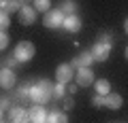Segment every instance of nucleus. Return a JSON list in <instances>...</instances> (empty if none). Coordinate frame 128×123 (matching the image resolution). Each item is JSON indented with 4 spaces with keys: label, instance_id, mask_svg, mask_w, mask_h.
<instances>
[{
    "label": "nucleus",
    "instance_id": "6",
    "mask_svg": "<svg viewBox=\"0 0 128 123\" xmlns=\"http://www.w3.org/2000/svg\"><path fill=\"white\" fill-rule=\"evenodd\" d=\"M92 55H94V62H107L109 59V55H111V45H105V42H98L96 41V45L92 47Z\"/></svg>",
    "mask_w": 128,
    "mask_h": 123
},
{
    "label": "nucleus",
    "instance_id": "9",
    "mask_svg": "<svg viewBox=\"0 0 128 123\" xmlns=\"http://www.w3.org/2000/svg\"><path fill=\"white\" fill-rule=\"evenodd\" d=\"M9 117L13 123H30V115H28L26 108H22V106H11L9 110Z\"/></svg>",
    "mask_w": 128,
    "mask_h": 123
},
{
    "label": "nucleus",
    "instance_id": "10",
    "mask_svg": "<svg viewBox=\"0 0 128 123\" xmlns=\"http://www.w3.org/2000/svg\"><path fill=\"white\" fill-rule=\"evenodd\" d=\"M28 115H30V123H47V108L43 104H34L28 110Z\"/></svg>",
    "mask_w": 128,
    "mask_h": 123
},
{
    "label": "nucleus",
    "instance_id": "27",
    "mask_svg": "<svg viewBox=\"0 0 128 123\" xmlns=\"http://www.w3.org/2000/svg\"><path fill=\"white\" fill-rule=\"evenodd\" d=\"M77 89H79L77 83H68V85H66V91H68L70 96H73V93H77Z\"/></svg>",
    "mask_w": 128,
    "mask_h": 123
},
{
    "label": "nucleus",
    "instance_id": "24",
    "mask_svg": "<svg viewBox=\"0 0 128 123\" xmlns=\"http://www.w3.org/2000/svg\"><path fill=\"white\" fill-rule=\"evenodd\" d=\"M6 47H9V34L0 30V51H4Z\"/></svg>",
    "mask_w": 128,
    "mask_h": 123
},
{
    "label": "nucleus",
    "instance_id": "28",
    "mask_svg": "<svg viewBox=\"0 0 128 123\" xmlns=\"http://www.w3.org/2000/svg\"><path fill=\"white\" fill-rule=\"evenodd\" d=\"M4 64H6V66H4V68H13V66H17V64H19V62H17V59H15V57H13V55H11V57H9V59H6Z\"/></svg>",
    "mask_w": 128,
    "mask_h": 123
},
{
    "label": "nucleus",
    "instance_id": "15",
    "mask_svg": "<svg viewBox=\"0 0 128 123\" xmlns=\"http://www.w3.org/2000/svg\"><path fill=\"white\" fill-rule=\"evenodd\" d=\"M94 89H96V93L107 96V93H111V83L107 81V79H96L94 81Z\"/></svg>",
    "mask_w": 128,
    "mask_h": 123
},
{
    "label": "nucleus",
    "instance_id": "1",
    "mask_svg": "<svg viewBox=\"0 0 128 123\" xmlns=\"http://www.w3.org/2000/svg\"><path fill=\"white\" fill-rule=\"evenodd\" d=\"M34 55H36V47H34V42H30V41H22V42H17V47H15V51H13V57L17 59L19 64H26V62H30Z\"/></svg>",
    "mask_w": 128,
    "mask_h": 123
},
{
    "label": "nucleus",
    "instance_id": "32",
    "mask_svg": "<svg viewBox=\"0 0 128 123\" xmlns=\"http://www.w3.org/2000/svg\"><path fill=\"white\" fill-rule=\"evenodd\" d=\"M2 113H4V110H2V108H0V123H2Z\"/></svg>",
    "mask_w": 128,
    "mask_h": 123
},
{
    "label": "nucleus",
    "instance_id": "8",
    "mask_svg": "<svg viewBox=\"0 0 128 123\" xmlns=\"http://www.w3.org/2000/svg\"><path fill=\"white\" fill-rule=\"evenodd\" d=\"M15 83H17V77H15L13 68H0V87L2 89H13Z\"/></svg>",
    "mask_w": 128,
    "mask_h": 123
},
{
    "label": "nucleus",
    "instance_id": "26",
    "mask_svg": "<svg viewBox=\"0 0 128 123\" xmlns=\"http://www.w3.org/2000/svg\"><path fill=\"white\" fill-rule=\"evenodd\" d=\"M62 100H64V110H70V108L75 106V100H73L70 96H64Z\"/></svg>",
    "mask_w": 128,
    "mask_h": 123
},
{
    "label": "nucleus",
    "instance_id": "35",
    "mask_svg": "<svg viewBox=\"0 0 128 123\" xmlns=\"http://www.w3.org/2000/svg\"><path fill=\"white\" fill-rule=\"evenodd\" d=\"M24 2H30V0H24ZM32 2H34V0H32Z\"/></svg>",
    "mask_w": 128,
    "mask_h": 123
},
{
    "label": "nucleus",
    "instance_id": "31",
    "mask_svg": "<svg viewBox=\"0 0 128 123\" xmlns=\"http://www.w3.org/2000/svg\"><path fill=\"white\" fill-rule=\"evenodd\" d=\"M2 6H4V0H0V11H2Z\"/></svg>",
    "mask_w": 128,
    "mask_h": 123
},
{
    "label": "nucleus",
    "instance_id": "5",
    "mask_svg": "<svg viewBox=\"0 0 128 123\" xmlns=\"http://www.w3.org/2000/svg\"><path fill=\"white\" fill-rule=\"evenodd\" d=\"M17 19H19V23H24V26H32V23H36L38 13L34 11V6L24 4V6H22V11L17 13Z\"/></svg>",
    "mask_w": 128,
    "mask_h": 123
},
{
    "label": "nucleus",
    "instance_id": "23",
    "mask_svg": "<svg viewBox=\"0 0 128 123\" xmlns=\"http://www.w3.org/2000/svg\"><path fill=\"white\" fill-rule=\"evenodd\" d=\"M98 42H105V45H113V34L111 32H102L98 36Z\"/></svg>",
    "mask_w": 128,
    "mask_h": 123
},
{
    "label": "nucleus",
    "instance_id": "21",
    "mask_svg": "<svg viewBox=\"0 0 128 123\" xmlns=\"http://www.w3.org/2000/svg\"><path fill=\"white\" fill-rule=\"evenodd\" d=\"M36 85L41 87L43 91H45L47 96H51V98H54V83H49V81H45V79H41V81H38Z\"/></svg>",
    "mask_w": 128,
    "mask_h": 123
},
{
    "label": "nucleus",
    "instance_id": "20",
    "mask_svg": "<svg viewBox=\"0 0 128 123\" xmlns=\"http://www.w3.org/2000/svg\"><path fill=\"white\" fill-rule=\"evenodd\" d=\"M64 96H68V91H66V85H62V83H54V98L62 100Z\"/></svg>",
    "mask_w": 128,
    "mask_h": 123
},
{
    "label": "nucleus",
    "instance_id": "14",
    "mask_svg": "<svg viewBox=\"0 0 128 123\" xmlns=\"http://www.w3.org/2000/svg\"><path fill=\"white\" fill-rule=\"evenodd\" d=\"M47 123H68V117H66V113L64 110H51V113H47Z\"/></svg>",
    "mask_w": 128,
    "mask_h": 123
},
{
    "label": "nucleus",
    "instance_id": "33",
    "mask_svg": "<svg viewBox=\"0 0 128 123\" xmlns=\"http://www.w3.org/2000/svg\"><path fill=\"white\" fill-rule=\"evenodd\" d=\"M124 55H126V59H128V47H126V51H124Z\"/></svg>",
    "mask_w": 128,
    "mask_h": 123
},
{
    "label": "nucleus",
    "instance_id": "18",
    "mask_svg": "<svg viewBox=\"0 0 128 123\" xmlns=\"http://www.w3.org/2000/svg\"><path fill=\"white\" fill-rule=\"evenodd\" d=\"M30 83H24V85H19L17 87V91H15V98H17V100H30Z\"/></svg>",
    "mask_w": 128,
    "mask_h": 123
},
{
    "label": "nucleus",
    "instance_id": "16",
    "mask_svg": "<svg viewBox=\"0 0 128 123\" xmlns=\"http://www.w3.org/2000/svg\"><path fill=\"white\" fill-rule=\"evenodd\" d=\"M24 6V0H4V6H2V11L4 13H19Z\"/></svg>",
    "mask_w": 128,
    "mask_h": 123
},
{
    "label": "nucleus",
    "instance_id": "30",
    "mask_svg": "<svg viewBox=\"0 0 128 123\" xmlns=\"http://www.w3.org/2000/svg\"><path fill=\"white\" fill-rule=\"evenodd\" d=\"M124 32L128 34V17H126V21H124Z\"/></svg>",
    "mask_w": 128,
    "mask_h": 123
},
{
    "label": "nucleus",
    "instance_id": "7",
    "mask_svg": "<svg viewBox=\"0 0 128 123\" xmlns=\"http://www.w3.org/2000/svg\"><path fill=\"white\" fill-rule=\"evenodd\" d=\"M92 64H94L92 51H81V53H79L77 57H73V62H70L73 68H92Z\"/></svg>",
    "mask_w": 128,
    "mask_h": 123
},
{
    "label": "nucleus",
    "instance_id": "25",
    "mask_svg": "<svg viewBox=\"0 0 128 123\" xmlns=\"http://www.w3.org/2000/svg\"><path fill=\"white\" fill-rule=\"evenodd\" d=\"M92 104H94L96 108H100V106H105V96H100V93H96V96L92 98Z\"/></svg>",
    "mask_w": 128,
    "mask_h": 123
},
{
    "label": "nucleus",
    "instance_id": "11",
    "mask_svg": "<svg viewBox=\"0 0 128 123\" xmlns=\"http://www.w3.org/2000/svg\"><path fill=\"white\" fill-rule=\"evenodd\" d=\"M81 17H79L77 13L75 15H66V17H64V30H66V32H70V34H75V32H79V30H81Z\"/></svg>",
    "mask_w": 128,
    "mask_h": 123
},
{
    "label": "nucleus",
    "instance_id": "22",
    "mask_svg": "<svg viewBox=\"0 0 128 123\" xmlns=\"http://www.w3.org/2000/svg\"><path fill=\"white\" fill-rule=\"evenodd\" d=\"M11 26V17L9 13H4V11H0V30L2 32H6V28Z\"/></svg>",
    "mask_w": 128,
    "mask_h": 123
},
{
    "label": "nucleus",
    "instance_id": "29",
    "mask_svg": "<svg viewBox=\"0 0 128 123\" xmlns=\"http://www.w3.org/2000/svg\"><path fill=\"white\" fill-rule=\"evenodd\" d=\"M0 108H2V110H9L11 108V102L6 100V98H4V100H0Z\"/></svg>",
    "mask_w": 128,
    "mask_h": 123
},
{
    "label": "nucleus",
    "instance_id": "13",
    "mask_svg": "<svg viewBox=\"0 0 128 123\" xmlns=\"http://www.w3.org/2000/svg\"><path fill=\"white\" fill-rule=\"evenodd\" d=\"M105 106L111 108V110H120L124 106V98L120 96V93H113V91H111V93L105 96Z\"/></svg>",
    "mask_w": 128,
    "mask_h": 123
},
{
    "label": "nucleus",
    "instance_id": "17",
    "mask_svg": "<svg viewBox=\"0 0 128 123\" xmlns=\"http://www.w3.org/2000/svg\"><path fill=\"white\" fill-rule=\"evenodd\" d=\"M60 11H62L64 15H75L77 13V2H75V0H62Z\"/></svg>",
    "mask_w": 128,
    "mask_h": 123
},
{
    "label": "nucleus",
    "instance_id": "34",
    "mask_svg": "<svg viewBox=\"0 0 128 123\" xmlns=\"http://www.w3.org/2000/svg\"><path fill=\"white\" fill-rule=\"evenodd\" d=\"M2 123H13V121H2Z\"/></svg>",
    "mask_w": 128,
    "mask_h": 123
},
{
    "label": "nucleus",
    "instance_id": "3",
    "mask_svg": "<svg viewBox=\"0 0 128 123\" xmlns=\"http://www.w3.org/2000/svg\"><path fill=\"white\" fill-rule=\"evenodd\" d=\"M75 79V68L70 64H60L56 68V83H62V85H68Z\"/></svg>",
    "mask_w": 128,
    "mask_h": 123
},
{
    "label": "nucleus",
    "instance_id": "4",
    "mask_svg": "<svg viewBox=\"0 0 128 123\" xmlns=\"http://www.w3.org/2000/svg\"><path fill=\"white\" fill-rule=\"evenodd\" d=\"M94 81H96V77H94V70L92 68H77L75 83L79 87H90V85H94Z\"/></svg>",
    "mask_w": 128,
    "mask_h": 123
},
{
    "label": "nucleus",
    "instance_id": "12",
    "mask_svg": "<svg viewBox=\"0 0 128 123\" xmlns=\"http://www.w3.org/2000/svg\"><path fill=\"white\" fill-rule=\"evenodd\" d=\"M30 100L34 102V104H43V106H45L47 102L51 100V96H47L38 85H32V87H30Z\"/></svg>",
    "mask_w": 128,
    "mask_h": 123
},
{
    "label": "nucleus",
    "instance_id": "2",
    "mask_svg": "<svg viewBox=\"0 0 128 123\" xmlns=\"http://www.w3.org/2000/svg\"><path fill=\"white\" fill-rule=\"evenodd\" d=\"M64 17H66V15H64L60 9L47 11L45 17H43V26H45L47 30H60V28L64 26Z\"/></svg>",
    "mask_w": 128,
    "mask_h": 123
},
{
    "label": "nucleus",
    "instance_id": "19",
    "mask_svg": "<svg viewBox=\"0 0 128 123\" xmlns=\"http://www.w3.org/2000/svg\"><path fill=\"white\" fill-rule=\"evenodd\" d=\"M32 6L36 13H47V11H51V0H34Z\"/></svg>",
    "mask_w": 128,
    "mask_h": 123
}]
</instances>
